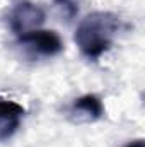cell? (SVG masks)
<instances>
[{
    "instance_id": "6da1fadb",
    "label": "cell",
    "mask_w": 145,
    "mask_h": 147,
    "mask_svg": "<svg viewBox=\"0 0 145 147\" xmlns=\"http://www.w3.org/2000/svg\"><path fill=\"white\" fill-rule=\"evenodd\" d=\"M125 29L123 19L108 10H96L87 14L75 29V43L80 53L91 60L97 62L106 51L111 50L116 36Z\"/></svg>"
},
{
    "instance_id": "7a4b0ae2",
    "label": "cell",
    "mask_w": 145,
    "mask_h": 147,
    "mask_svg": "<svg viewBox=\"0 0 145 147\" xmlns=\"http://www.w3.org/2000/svg\"><path fill=\"white\" fill-rule=\"evenodd\" d=\"M44 19H46L44 9L31 0H14L5 16V22L15 36L39 29Z\"/></svg>"
},
{
    "instance_id": "3957f363",
    "label": "cell",
    "mask_w": 145,
    "mask_h": 147,
    "mask_svg": "<svg viewBox=\"0 0 145 147\" xmlns=\"http://www.w3.org/2000/svg\"><path fill=\"white\" fill-rule=\"evenodd\" d=\"M17 43L41 57H55L63 51V41L51 29H34L17 36Z\"/></svg>"
},
{
    "instance_id": "277c9868",
    "label": "cell",
    "mask_w": 145,
    "mask_h": 147,
    "mask_svg": "<svg viewBox=\"0 0 145 147\" xmlns=\"http://www.w3.org/2000/svg\"><path fill=\"white\" fill-rule=\"evenodd\" d=\"M68 118L75 123H94L104 116V105L97 94H84L68 106Z\"/></svg>"
},
{
    "instance_id": "5b68a950",
    "label": "cell",
    "mask_w": 145,
    "mask_h": 147,
    "mask_svg": "<svg viewBox=\"0 0 145 147\" xmlns=\"http://www.w3.org/2000/svg\"><path fill=\"white\" fill-rule=\"evenodd\" d=\"M24 115L26 110L19 103L0 98V140H9L17 132Z\"/></svg>"
},
{
    "instance_id": "8992f818",
    "label": "cell",
    "mask_w": 145,
    "mask_h": 147,
    "mask_svg": "<svg viewBox=\"0 0 145 147\" xmlns=\"http://www.w3.org/2000/svg\"><path fill=\"white\" fill-rule=\"evenodd\" d=\"M55 3H56V7L63 12V16L70 21L73 19L75 16H77V12H79V7H77V2L75 0H55Z\"/></svg>"
},
{
    "instance_id": "52a82bcc",
    "label": "cell",
    "mask_w": 145,
    "mask_h": 147,
    "mask_svg": "<svg viewBox=\"0 0 145 147\" xmlns=\"http://www.w3.org/2000/svg\"><path fill=\"white\" fill-rule=\"evenodd\" d=\"M125 147H145L144 144V139H137V140H132V142H128Z\"/></svg>"
}]
</instances>
